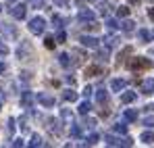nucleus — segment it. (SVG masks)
<instances>
[{"label":"nucleus","mask_w":154,"mask_h":148,"mask_svg":"<svg viewBox=\"0 0 154 148\" xmlns=\"http://www.w3.org/2000/svg\"><path fill=\"white\" fill-rule=\"evenodd\" d=\"M127 67L131 71H146V69H152V61L146 56H133V58H129Z\"/></svg>","instance_id":"f257e3e1"},{"label":"nucleus","mask_w":154,"mask_h":148,"mask_svg":"<svg viewBox=\"0 0 154 148\" xmlns=\"http://www.w3.org/2000/svg\"><path fill=\"white\" fill-rule=\"evenodd\" d=\"M44 29H46V21H44V17H33V19L29 21V31H31L33 36L44 33Z\"/></svg>","instance_id":"f03ea898"},{"label":"nucleus","mask_w":154,"mask_h":148,"mask_svg":"<svg viewBox=\"0 0 154 148\" xmlns=\"http://www.w3.org/2000/svg\"><path fill=\"white\" fill-rule=\"evenodd\" d=\"M31 54H33L31 44H29V42H25V40H21L19 48H17V56H19V61H29V58H31Z\"/></svg>","instance_id":"7ed1b4c3"},{"label":"nucleus","mask_w":154,"mask_h":148,"mask_svg":"<svg viewBox=\"0 0 154 148\" xmlns=\"http://www.w3.org/2000/svg\"><path fill=\"white\" fill-rule=\"evenodd\" d=\"M104 142H106L108 146H131V144H133L131 138H123V140H121V138H112V136H108V134L104 136Z\"/></svg>","instance_id":"20e7f679"},{"label":"nucleus","mask_w":154,"mask_h":148,"mask_svg":"<svg viewBox=\"0 0 154 148\" xmlns=\"http://www.w3.org/2000/svg\"><path fill=\"white\" fill-rule=\"evenodd\" d=\"M11 15H13L15 19H25V15H27V6H25V4H15V6L11 8Z\"/></svg>","instance_id":"39448f33"},{"label":"nucleus","mask_w":154,"mask_h":148,"mask_svg":"<svg viewBox=\"0 0 154 148\" xmlns=\"http://www.w3.org/2000/svg\"><path fill=\"white\" fill-rule=\"evenodd\" d=\"M100 75H104V69L100 65H90L85 69V77H100Z\"/></svg>","instance_id":"423d86ee"},{"label":"nucleus","mask_w":154,"mask_h":148,"mask_svg":"<svg viewBox=\"0 0 154 148\" xmlns=\"http://www.w3.org/2000/svg\"><path fill=\"white\" fill-rule=\"evenodd\" d=\"M35 100L40 102V104H44V106H54V98H52L50 94H46V92H42V94H38Z\"/></svg>","instance_id":"0eeeda50"},{"label":"nucleus","mask_w":154,"mask_h":148,"mask_svg":"<svg viewBox=\"0 0 154 148\" xmlns=\"http://www.w3.org/2000/svg\"><path fill=\"white\" fill-rule=\"evenodd\" d=\"M79 40H81V44H83L85 48H98V40H96L94 36H81Z\"/></svg>","instance_id":"6e6552de"},{"label":"nucleus","mask_w":154,"mask_h":148,"mask_svg":"<svg viewBox=\"0 0 154 148\" xmlns=\"http://www.w3.org/2000/svg\"><path fill=\"white\" fill-rule=\"evenodd\" d=\"M71 56H73V65H77V67H79V65H83V63H85V54H83V52H81V50L73 48V50H71Z\"/></svg>","instance_id":"1a4fd4ad"},{"label":"nucleus","mask_w":154,"mask_h":148,"mask_svg":"<svg viewBox=\"0 0 154 148\" xmlns=\"http://www.w3.org/2000/svg\"><path fill=\"white\" fill-rule=\"evenodd\" d=\"M140 90H142L144 94H152L154 92V79H144L142 86H140Z\"/></svg>","instance_id":"9d476101"},{"label":"nucleus","mask_w":154,"mask_h":148,"mask_svg":"<svg viewBox=\"0 0 154 148\" xmlns=\"http://www.w3.org/2000/svg\"><path fill=\"white\" fill-rule=\"evenodd\" d=\"M79 21H83V23L94 21V13H92L90 8H81V11H79Z\"/></svg>","instance_id":"9b49d317"},{"label":"nucleus","mask_w":154,"mask_h":148,"mask_svg":"<svg viewBox=\"0 0 154 148\" xmlns=\"http://www.w3.org/2000/svg\"><path fill=\"white\" fill-rule=\"evenodd\" d=\"M125 86H127L125 79H112L110 81V90L112 92H121V90H125Z\"/></svg>","instance_id":"f8f14e48"},{"label":"nucleus","mask_w":154,"mask_h":148,"mask_svg":"<svg viewBox=\"0 0 154 148\" xmlns=\"http://www.w3.org/2000/svg\"><path fill=\"white\" fill-rule=\"evenodd\" d=\"M33 100H35V96H33L31 92H23V94H21V104H23L25 109H29V106L33 104Z\"/></svg>","instance_id":"ddd939ff"},{"label":"nucleus","mask_w":154,"mask_h":148,"mask_svg":"<svg viewBox=\"0 0 154 148\" xmlns=\"http://www.w3.org/2000/svg\"><path fill=\"white\" fill-rule=\"evenodd\" d=\"M2 33H4L6 38H11V40H13V38L17 36V29H15L13 25H6V23H4V27H2Z\"/></svg>","instance_id":"4468645a"},{"label":"nucleus","mask_w":154,"mask_h":148,"mask_svg":"<svg viewBox=\"0 0 154 148\" xmlns=\"http://www.w3.org/2000/svg\"><path fill=\"white\" fill-rule=\"evenodd\" d=\"M135 98H137L135 92H125V94H121V102H123V104H129V102H133Z\"/></svg>","instance_id":"2eb2a0df"},{"label":"nucleus","mask_w":154,"mask_h":148,"mask_svg":"<svg viewBox=\"0 0 154 148\" xmlns=\"http://www.w3.org/2000/svg\"><path fill=\"white\" fill-rule=\"evenodd\" d=\"M140 140H142L144 144H154V131H144V134L140 136Z\"/></svg>","instance_id":"dca6fc26"},{"label":"nucleus","mask_w":154,"mask_h":148,"mask_svg":"<svg viewBox=\"0 0 154 148\" xmlns=\"http://www.w3.org/2000/svg\"><path fill=\"white\" fill-rule=\"evenodd\" d=\"M58 63L67 69V67H71V56H69L67 52H63V54H58Z\"/></svg>","instance_id":"f3484780"},{"label":"nucleus","mask_w":154,"mask_h":148,"mask_svg":"<svg viewBox=\"0 0 154 148\" xmlns=\"http://www.w3.org/2000/svg\"><path fill=\"white\" fill-rule=\"evenodd\" d=\"M48 127H50L52 134H56V136H60V134H63V129H60V123H58V121H54V119H50V125H48Z\"/></svg>","instance_id":"a211bd4d"},{"label":"nucleus","mask_w":154,"mask_h":148,"mask_svg":"<svg viewBox=\"0 0 154 148\" xmlns=\"http://www.w3.org/2000/svg\"><path fill=\"white\" fill-rule=\"evenodd\" d=\"M52 25H54L56 29H63V27H65V19L58 17V15H52Z\"/></svg>","instance_id":"6ab92c4d"},{"label":"nucleus","mask_w":154,"mask_h":148,"mask_svg":"<svg viewBox=\"0 0 154 148\" xmlns=\"http://www.w3.org/2000/svg\"><path fill=\"white\" fill-rule=\"evenodd\" d=\"M123 117H125L127 121H135V119H137V111H133V109H125Z\"/></svg>","instance_id":"aec40b11"},{"label":"nucleus","mask_w":154,"mask_h":148,"mask_svg":"<svg viewBox=\"0 0 154 148\" xmlns=\"http://www.w3.org/2000/svg\"><path fill=\"white\" fill-rule=\"evenodd\" d=\"M60 117L67 121V123H73V113L69 109H60Z\"/></svg>","instance_id":"412c9836"},{"label":"nucleus","mask_w":154,"mask_h":148,"mask_svg":"<svg viewBox=\"0 0 154 148\" xmlns=\"http://www.w3.org/2000/svg\"><path fill=\"white\" fill-rule=\"evenodd\" d=\"M131 52H133V50H131V46H125V48H123V52H119V58H117V63L121 65V63L125 61V56H129Z\"/></svg>","instance_id":"4be33fe9"},{"label":"nucleus","mask_w":154,"mask_h":148,"mask_svg":"<svg viewBox=\"0 0 154 148\" xmlns=\"http://www.w3.org/2000/svg\"><path fill=\"white\" fill-rule=\"evenodd\" d=\"M106 58H108V50H106V48H98V56H96V61H98V63H106Z\"/></svg>","instance_id":"5701e85b"},{"label":"nucleus","mask_w":154,"mask_h":148,"mask_svg":"<svg viewBox=\"0 0 154 148\" xmlns=\"http://www.w3.org/2000/svg\"><path fill=\"white\" fill-rule=\"evenodd\" d=\"M137 40H140L142 44H146V42L150 40V33H148L146 29H140V31H137Z\"/></svg>","instance_id":"b1692460"},{"label":"nucleus","mask_w":154,"mask_h":148,"mask_svg":"<svg viewBox=\"0 0 154 148\" xmlns=\"http://www.w3.org/2000/svg\"><path fill=\"white\" fill-rule=\"evenodd\" d=\"M133 25H135V23L127 19V21H123V23H121V27H123V31H125V33H131V31H133Z\"/></svg>","instance_id":"393cba45"},{"label":"nucleus","mask_w":154,"mask_h":148,"mask_svg":"<svg viewBox=\"0 0 154 148\" xmlns=\"http://www.w3.org/2000/svg\"><path fill=\"white\" fill-rule=\"evenodd\" d=\"M65 100H67V102H75V100H77V92L67 90V92H65Z\"/></svg>","instance_id":"a878e982"},{"label":"nucleus","mask_w":154,"mask_h":148,"mask_svg":"<svg viewBox=\"0 0 154 148\" xmlns=\"http://www.w3.org/2000/svg\"><path fill=\"white\" fill-rule=\"evenodd\" d=\"M2 92H6V96L13 94V83L11 81H2Z\"/></svg>","instance_id":"bb28decb"},{"label":"nucleus","mask_w":154,"mask_h":148,"mask_svg":"<svg viewBox=\"0 0 154 148\" xmlns=\"http://www.w3.org/2000/svg\"><path fill=\"white\" fill-rule=\"evenodd\" d=\"M90 111H92L90 102H81V104H79V113H81V115H88Z\"/></svg>","instance_id":"cd10ccee"},{"label":"nucleus","mask_w":154,"mask_h":148,"mask_svg":"<svg viewBox=\"0 0 154 148\" xmlns=\"http://www.w3.org/2000/svg\"><path fill=\"white\" fill-rule=\"evenodd\" d=\"M106 98H108V96H106V92H104V90H98V92H96V100H98L100 104H104Z\"/></svg>","instance_id":"c85d7f7f"},{"label":"nucleus","mask_w":154,"mask_h":148,"mask_svg":"<svg viewBox=\"0 0 154 148\" xmlns=\"http://www.w3.org/2000/svg\"><path fill=\"white\" fill-rule=\"evenodd\" d=\"M117 15H119V17H123V19L129 17V6H119V8H117Z\"/></svg>","instance_id":"c756f323"},{"label":"nucleus","mask_w":154,"mask_h":148,"mask_svg":"<svg viewBox=\"0 0 154 148\" xmlns=\"http://www.w3.org/2000/svg\"><path fill=\"white\" fill-rule=\"evenodd\" d=\"M29 146H44V142H42V138H40V136H33V138H31V142H29Z\"/></svg>","instance_id":"7c9ffc66"},{"label":"nucleus","mask_w":154,"mask_h":148,"mask_svg":"<svg viewBox=\"0 0 154 148\" xmlns=\"http://www.w3.org/2000/svg\"><path fill=\"white\" fill-rule=\"evenodd\" d=\"M98 8H100V15H104V17H106V15L110 13V4H106V2H102V4H100Z\"/></svg>","instance_id":"2f4dec72"},{"label":"nucleus","mask_w":154,"mask_h":148,"mask_svg":"<svg viewBox=\"0 0 154 148\" xmlns=\"http://www.w3.org/2000/svg\"><path fill=\"white\" fill-rule=\"evenodd\" d=\"M67 40V33L63 31V29H58V33H56V44H63Z\"/></svg>","instance_id":"473e14b6"},{"label":"nucleus","mask_w":154,"mask_h":148,"mask_svg":"<svg viewBox=\"0 0 154 148\" xmlns=\"http://www.w3.org/2000/svg\"><path fill=\"white\" fill-rule=\"evenodd\" d=\"M96 142H98V136H96V134H90V136H88V140H85V144H88V146H94Z\"/></svg>","instance_id":"72a5a7b5"},{"label":"nucleus","mask_w":154,"mask_h":148,"mask_svg":"<svg viewBox=\"0 0 154 148\" xmlns=\"http://www.w3.org/2000/svg\"><path fill=\"white\" fill-rule=\"evenodd\" d=\"M104 42H106V46L110 48V46H115V44H117V38H115V36H106V38H104Z\"/></svg>","instance_id":"f704fd0d"},{"label":"nucleus","mask_w":154,"mask_h":148,"mask_svg":"<svg viewBox=\"0 0 154 148\" xmlns=\"http://www.w3.org/2000/svg\"><path fill=\"white\" fill-rule=\"evenodd\" d=\"M44 44H46V48H50V50L56 46V42H54V38H52V36H48V38L44 40Z\"/></svg>","instance_id":"c9c22d12"},{"label":"nucleus","mask_w":154,"mask_h":148,"mask_svg":"<svg viewBox=\"0 0 154 148\" xmlns=\"http://www.w3.org/2000/svg\"><path fill=\"white\" fill-rule=\"evenodd\" d=\"M115 131H117V134H125V131H127V125L125 123H117L115 125Z\"/></svg>","instance_id":"e433bc0d"},{"label":"nucleus","mask_w":154,"mask_h":148,"mask_svg":"<svg viewBox=\"0 0 154 148\" xmlns=\"http://www.w3.org/2000/svg\"><path fill=\"white\" fill-rule=\"evenodd\" d=\"M71 136H73V138H79V136H81V129H79V125H71Z\"/></svg>","instance_id":"4c0bfd02"},{"label":"nucleus","mask_w":154,"mask_h":148,"mask_svg":"<svg viewBox=\"0 0 154 148\" xmlns=\"http://www.w3.org/2000/svg\"><path fill=\"white\" fill-rule=\"evenodd\" d=\"M106 27H108L110 31H117V27H119V25H117V21H112V19H108V21H106Z\"/></svg>","instance_id":"58836bf2"},{"label":"nucleus","mask_w":154,"mask_h":148,"mask_svg":"<svg viewBox=\"0 0 154 148\" xmlns=\"http://www.w3.org/2000/svg\"><path fill=\"white\" fill-rule=\"evenodd\" d=\"M29 4L35 6V8H42V6H44V0H29Z\"/></svg>","instance_id":"ea45409f"},{"label":"nucleus","mask_w":154,"mask_h":148,"mask_svg":"<svg viewBox=\"0 0 154 148\" xmlns=\"http://www.w3.org/2000/svg\"><path fill=\"white\" fill-rule=\"evenodd\" d=\"M17 121H15V119H13V117H11V119H8V134H13V131H15V127H17Z\"/></svg>","instance_id":"a19ab883"},{"label":"nucleus","mask_w":154,"mask_h":148,"mask_svg":"<svg viewBox=\"0 0 154 148\" xmlns=\"http://www.w3.org/2000/svg\"><path fill=\"white\" fill-rule=\"evenodd\" d=\"M8 54V46L6 44H0V56H6Z\"/></svg>","instance_id":"79ce46f5"},{"label":"nucleus","mask_w":154,"mask_h":148,"mask_svg":"<svg viewBox=\"0 0 154 148\" xmlns=\"http://www.w3.org/2000/svg\"><path fill=\"white\" fill-rule=\"evenodd\" d=\"M54 4H56V6H60V8H67V4H69V2H67V0H54Z\"/></svg>","instance_id":"37998d69"},{"label":"nucleus","mask_w":154,"mask_h":148,"mask_svg":"<svg viewBox=\"0 0 154 148\" xmlns=\"http://www.w3.org/2000/svg\"><path fill=\"white\" fill-rule=\"evenodd\" d=\"M19 123H21V131H27V123H25V119H19Z\"/></svg>","instance_id":"c03bdc74"},{"label":"nucleus","mask_w":154,"mask_h":148,"mask_svg":"<svg viewBox=\"0 0 154 148\" xmlns=\"http://www.w3.org/2000/svg\"><path fill=\"white\" fill-rule=\"evenodd\" d=\"M85 125H88V127H94L96 121H94V119H85Z\"/></svg>","instance_id":"a18cd8bd"},{"label":"nucleus","mask_w":154,"mask_h":148,"mask_svg":"<svg viewBox=\"0 0 154 148\" xmlns=\"http://www.w3.org/2000/svg\"><path fill=\"white\" fill-rule=\"evenodd\" d=\"M13 146H23V140H13Z\"/></svg>","instance_id":"49530a36"},{"label":"nucleus","mask_w":154,"mask_h":148,"mask_svg":"<svg viewBox=\"0 0 154 148\" xmlns=\"http://www.w3.org/2000/svg\"><path fill=\"white\" fill-rule=\"evenodd\" d=\"M144 123H146V125H154V119H152V117H148V119H146Z\"/></svg>","instance_id":"de8ad7c7"},{"label":"nucleus","mask_w":154,"mask_h":148,"mask_svg":"<svg viewBox=\"0 0 154 148\" xmlns=\"http://www.w3.org/2000/svg\"><path fill=\"white\" fill-rule=\"evenodd\" d=\"M148 17H150V19H154V8H150V11H148Z\"/></svg>","instance_id":"09e8293b"},{"label":"nucleus","mask_w":154,"mask_h":148,"mask_svg":"<svg viewBox=\"0 0 154 148\" xmlns=\"http://www.w3.org/2000/svg\"><path fill=\"white\" fill-rule=\"evenodd\" d=\"M4 69H6V67H4V63H0V75L4 73Z\"/></svg>","instance_id":"8fccbe9b"},{"label":"nucleus","mask_w":154,"mask_h":148,"mask_svg":"<svg viewBox=\"0 0 154 148\" xmlns=\"http://www.w3.org/2000/svg\"><path fill=\"white\" fill-rule=\"evenodd\" d=\"M90 2H102V0H90Z\"/></svg>","instance_id":"3c124183"},{"label":"nucleus","mask_w":154,"mask_h":148,"mask_svg":"<svg viewBox=\"0 0 154 148\" xmlns=\"http://www.w3.org/2000/svg\"><path fill=\"white\" fill-rule=\"evenodd\" d=\"M6 2H15V0H6Z\"/></svg>","instance_id":"603ef678"},{"label":"nucleus","mask_w":154,"mask_h":148,"mask_svg":"<svg viewBox=\"0 0 154 148\" xmlns=\"http://www.w3.org/2000/svg\"><path fill=\"white\" fill-rule=\"evenodd\" d=\"M152 38H154V31H152Z\"/></svg>","instance_id":"864d4df0"},{"label":"nucleus","mask_w":154,"mask_h":148,"mask_svg":"<svg viewBox=\"0 0 154 148\" xmlns=\"http://www.w3.org/2000/svg\"><path fill=\"white\" fill-rule=\"evenodd\" d=\"M0 109H2V104H0Z\"/></svg>","instance_id":"5fc2aeb1"},{"label":"nucleus","mask_w":154,"mask_h":148,"mask_svg":"<svg viewBox=\"0 0 154 148\" xmlns=\"http://www.w3.org/2000/svg\"><path fill=\"white\" fill-rule=\"evenodd\" d=\"M0 11H2V6H0Z\"/></svg>","instance_id":"6e6d98bb"}]
</instances>
